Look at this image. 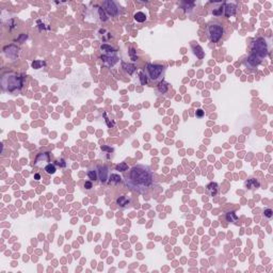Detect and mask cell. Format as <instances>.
<instances>
[{"label":"cell","mask_w":273,"mask_h":273,"mask_svg":"<svg viewBox=\"0 0 273 273\" xmlns=\"http://www.w3.org/2000/svg\"><path fill=\"white\" fill-rule=\"evenodd\" d=\"M126 184L132 190L144 192L147 188L153 185V173L148 166H135L131 168L129 175L126 179Z\"/></svg>","instance_id":"cell-1"},{"label":"cell","mask_w":273,"mask_h":273,"mask_svg":"<svg viewBox=\"0 0 273 273\" xmlns=\"http://www.w3.org/2000/svg\"><path fill=\"white\" fill-rule=\"evenodd\" d=\"M1 86L5 91L14 92L23 86V78L14 72H5L1 77Z\"/></svg>","instance_id":"cell-2"},{"label":"cell","mask_w":273,"mask_h":273,"mask_svg":"<svg viewBox=\"0 0 273 273\" xmlns=\"http://www.w3.org/2000/svg\"><path fill=\"white\" fill-rule=\"evenodd\" d=\"M206 33H207L208 39L211 42L216 43L222 39V36L224 34V28L218 21H211L206 27Z\"/></svg>","instance_id":"cell-3"},{"label":"cell","mask_w":273,"mask_h":273,"mask_svg":"<svg viewBox=\"0 0 273 273\" xmlns=\"http://www.w3.org/2000/svg\"><path fill=\"white\" fill-rule=\"evenodd\" d=\"M145 76L150 78L152 81H161L164 75V66L160 64L147 63L145 66Z\"/></svg>","instance_id":"cell-4"},{"label":"cell","mask_w":273,"mask_h":273,"mask_svg":"<svg viewBox=\"0 0 273 273\" xmlns=\"http://www.w3.org/2000/svg\"><path fill=\"white\" fill-rule=\"evenodd\" d=\"M251 48H252L253 54L260 57V58L267 56V54H268V46H267V43L264 39L254 40L251 44Z\"/></svg>","instance_id":"cell-5"},{"label":"cell","mask_w":273,"mask_h":273,"mask_svg":"<svg viewBox=\"0 0 273 273\" xmlns=\"http://www.w3.org/2000/svg\"><path fill=\"white\" fill-rule=\"evenodd\" d=\"M260 62H262V58L256 56V54H252L251 56H249L247 59H245L244 64L247 67L251 68V70H254L255 67H257V66L260 64Z\"/></svg>","instance_id":"cell-6"},{"label":"cell","mask_w":273,"mask_h":273,"mask_svg":"<svg viewBox=\"0 0 273 273\" xmlns=\"http://www.w3.org/2000/svg\"><path fill=\"white\" fill-rule=\"evenodd\" d=\"M103 7L105 8L106 11H107L110 15H112V16H116V15L119 14V7H117L116 3H115L114 1H111V0H109V1H104Z\"/></svg>","instance_id":"cell-7"},{"label":"cell","mask_w":273,"mask_h":273,"mask_svg":"<svg viewBox=\"0 0 273 273\" xmlns=\"http://www.w3.org/2000/svg\"><path fill=\"white\" fill-rule=\"evenodd\" d=\"M207 193L209 194V196H215L217 195V193L219 192V186L216 182H210L207 186V189H206Z\"/></svg>","instance_id":"cell-8"},{"label":"cell","mask_w":273,"mask_h":273,"mask_svg":"<svg viewBox=\"0 0 273 273\" xmlns=\"http://www.w3.org/2000/svg\"><path fill=\"white\" fill-rule=\"evenodd\" d=\"M236 9H237V7H236L235 3H227L226 7H225V9H224L226 17H231V16H233V15H235Z\"/></svg>","instance_id":"cell-9"},{"label":"cell","mask_w":273,"mask_h":273,"mask_svg":"<svg viewBox=\"0 0 273 273\" xmlns=\"http://www.w3.org/2000/svg\"><path fill=\"white\" fill-rule=\"evenodd\" d=\"M192 50H193V54H195L196 57H197L198 59H203L204 56H205V54H204V50L203 48H202L200 45L197 44H193L192 45Z\"/></svg>","instance_id":"cell-10"},{"label":"cell","mask_w":273,"mask_h":273,"mask_svg":"<svg viewBox=\"0 0 273 273\" xmlns=\"http://www.w3.org/2000/svg\"><path fill=\"white\" fill-rule=\"evenodd\" d=\"M98 174H99V179H101V181L105 182L108 178V168L107 166H99Z\"/></svg>","instance_id":"cell-11"},{"label":"cell","mask_w":273,"mask_h":273,"mask_svg":"<svg viewBox=\"0 0 273 273\" xmlns=\"http://www.w3.org/2000/svg\"><path fill=\"white\" fill-rule=\"evenodd\" d=\"M42 159V162H47V161L49 160V154L48 153H41V154L38 155V157H36V159H35V162H34V166H39V162H40V160Z\"/></svg>","instance_id":"cell-12"},{"label":"cell","mask_w":273,"mask_h":273,"mask_svg":"<svg viewBox=\"0 0 273 273\" xmlns=\"http://www.w3.org/2000/svg\"><path fill=\"white\" fill-rule=\"evenodd\" d=\"M129 203H130V200L127 198L126 196H119V198H116L117 206H119V207H122V208L126 207V206H129Z\"/></svg>","instance_id":"cell-13"},{"label":"cell","mask_w":273,"mask_h":273,"mask_svg":"<svg viewBox=\"0 0 273 273\" xmlns=\"http://www.w3.org/2000/svg\"><path fill=\"white\" fill-rule=\"evenodd\" d=\"M226 221L229 223H237L238 221V216L236 215L235 211H228L226 213Z\"/></svg>","instance_id":"cell-14"},{"label":"cell","mask_w":273,"mask_h":273,"mask_svg":"<svg viewBox=\"0 0 273 273\" xmlns=\"http://www.w3.org/2000/svg\"><path fill=\"white\" fill-rule=\"evenodd\" d=\"M157 89H158V92H159V93H161V94L166 93V92H168V89H169L168 83H166V81H163V80H161V81L158 83V86H157Z\"/></svg>","instance_id":"cell-15"},{"label":"cell","mask_w":273,"mask_h":273,"mask_svg":"<svg viewBox=\"0 0 273 273\" xmlns=\"http://www.w3.org/2000/svg\"><path fill=\"white\" fill-rule=\"evenodd\" d=\"M245 186H247L249 189H254V188H258L259 186H260V184H259V181H257L255 178H251V179H249L247 182H245Z\"/></svg>","instance_id":"cell-16"},{"label":"cell","mask_w":273,"mask_h":273,"mask_svg":"<svg viewBox=\"0 0 273 273\" xmlns=\"http://www.w3.org/2000/svg\"><path fill=\"white\" fill-rule=\"evenodd\" d=\"M215 5H217V8L213 9V11H211V13H213V15H216V16L222 15V12H223V5H224V3H215Z\"/></svg>","instance_id":"cell-17"},{"label":"cell","mask_w":273,"mask_h":273,"mask_svg":"<svg viewBox=\"0 0 273 273\" xmlns=\"http://www.w3.org/2000/svg\"><path fill=\"white\" fill-rule=\"evenodd\" d=\"M133 17H135V19L138 21V23H144V21L146 20V15H145L143 12H137Z\"/></svg>","instance_id":"cell-18"},{"label":"cell","mask_w":273,"mask_h":273,"mask_svg":"<svg viewBox=\"0 0 273 273\" xmlns=\"http://www.w3.org/2000/svg\"><path fill=\"white\" fill-rule=\"evenodd\" d=\"M44 170H45V172H46L47 174H54V173L56 172V166H54V164L49 163V164H47V166H45Z\"/></svg>","instance_id":"cell-19"},{"label":"cell","mask_w":273,"mask_h":273,"mask_svg":"<svg viewBox=\"0 0 273 273\" xmlns=\"http://www.w3.org/2000/svg\"><path fill=\"white\" fill-rule=\"evenodd\" d=\"M123 66L125 67V70L128 73L129 75H131V74L135 70V67L133 65H131V64H128V65H127L126 63H123Z\"/></svg>","instance_id":"cell-20"},{"label":"cell","mask_w":273,"mask_h":273,"mask_svg":"<svg viewBox=\"0 0 273 273\" xmlns=\"http://www.w3.org/2000/svg\"><path fill=\"white\" fill-rule=\"evenodd\" d=\"M88 176L91 180H96L97 179V173H96L95 170H90L88 172Z\"/></svg>","instance_id":"cell-21"},{"label":"cell","mask_w":273,"mask_h":273,"mask_svg":"<svg viewBox=\"0 0 273 273\" xmlns=\"http://www.w3.org/2000/svg\"><path fill=\"white\" fill-rule=\"evenodd\" d=\"M116 170L117 171H121V172H124V171L128 170V166H127L125 162H121V163L117 164V166H116Z\"/></svg>","instance_id":"cell-22"},{"label":"cell","mask_w":273,"mask_h":273,"mask_svg":"<svg viewBox=\"0 0 273 273\" xmlns=\"http://www.w3.org/2000/svg\"><path fill=\"white\" fill-rule=\"evenodd\" d=\"M122 177L119 175H117V174H111V176H110V181L112 182H119L121 181Z\"/></svg>","instance_id":"cell-23"},{"label":"cell","mask_w":273,"mask_h":273,"mask_svg":"<svg viewBox=\"0 0 273 273\" xmlns=\"http://www.w3.org/2000/svg\"><path fill=\"white\" fill-rule=\"evenodd\" d=\"M264 216H265V218H267V219H271V218H272V216H273L272 209H270V208H267V209H265Z\"/></svg>","instance_id":"cell-24"},{"label":"cell","mask_w":273,"mask_h":273,"mask_svg":"<svg viewBox=\"0 0 273 273\" xmlns=\"http://www.w3.org/2000/svg\"><path fill=\"white\" fill-rule=\"evenodd\" d=\"M44 64H45V63H44V62H43V61L36 60V61H34V62H33V63H32V66H33V67H34V68H40L41 66H42V65H44Z\"/></svg>","instance_id":"cell-25"},{"label":"cell","mask_w":273,"mask_h":273,"mask_svg":"<svg viewBox=\"0 0 273 273\" xmlns=\"http://www.w3.org/2000/svg\"><path fill=\"white\" fill-rule=\"evenodd\" d=\"M204 111L202 109H197L196 110V112H195V115H196V117H202L204 115Z\"/></svg>","instance_id":"cell-26"},{"label":"cell","mask_w":273,"mask_h":273,"mask_svg":"<svg viewBox=\"0 0 273 273\" xmlns=\"http://www.w3.org/2000/svg\"><path fill=\"white\" fill-rule=\"evenodd\" d=\"M98 12H99V16H101V20H107V17L105 16V14H104V12L101 11V9H98Z\"/></svg>","instance_id":"cell-27"},{"label":"cell","mask_w":273,"mask_h":273,"mask_svg":"<svg viewBox=\"0 0 273 273\" xmlns=\"http://www.w3.org/2000/svg\"><path fill=\"white\" fill-rule=\"evenodd\" d=\"M84 188L88 190H90L92 188V182L91 181H85L84 182Z\"/></svg>","instance_id":"cell-28"},{"label":"cell","mask_w":273,"mask_h":273,"mask_svg":"<svg viewBox=\"0 0 273 273\" xmlns=\"http://www.w3.org/2000/svg\"><path fill=\"white\" fill-rule=\"evenodd\" d=\"M34 178H35L36 180H40V179H41V175H40V174H35V175H34Z\"/></svg>","instance_id":"cell-29"}]
</instances>
